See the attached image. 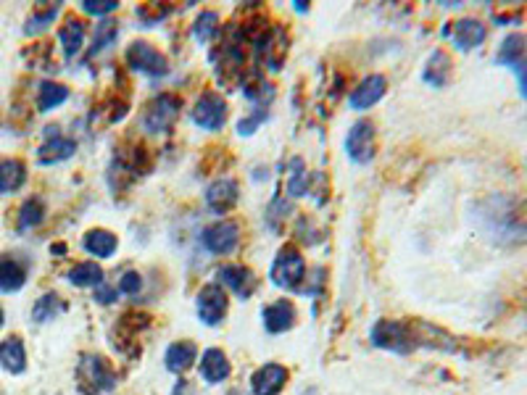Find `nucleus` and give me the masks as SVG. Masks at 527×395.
Listing matches in <instances>:
<instances>
[{"label": "nucleus", "instance_id": "f257e3e1", "mask_svg": "<svg viewBox=\"0 0 527 395\" xmlns=\"http://www.w3.org/2000/svg\"><path fill=\"white\" fill-rule=\"evenodd\" d=\"M116 374L103 356L85 353L77 364V388L82 395H106L114 390Z\"/></svg>", "mask_w": 527, "mask_h": 395}, {"label": "nucleus", "instance_id": "f03ea898", "mask_svg": "<svg viewBox=\"0 0 527 395\" xmlns=\"http://www.w3.org/2000/svg\"><path fill=\"white\" fill-rule=\"evenodd\" d=\"M272 282L277 288L290 290V293H301V285L306 280V261L304 256L296 251V248H282L277 253L275 264H272V272H269Z\"/></svg>", "mask_w": 527, "mask_h": 395}, {"label": "nucleus", "instance_id": "7ed1b4c3", "mask_svg": "<svg viewBox=\"0 0 527 395\" xmlns=\"http://www.w3.org/2000/svg\"><path fill=\"white\" fill-rule=\"evenodd\" d=\"M372 343L377 348H385V351H414L417 348V343H414V322H390V319H383L372 330Z\"/></svg>", "mask_w": 527, "mask_h": 395}, {"label": "nucleus", "instance_id": "20e7f679", "mask_svg": "<svg viewBox=\"0 0 527 395\" xmlns=\"http://www.w3.org/2000/svg\"><path fill=\"white\" fill-rule=\"evenodd\" d=\"M496 61H499L501 66H509V69L517 74L520 93L527 101V40H525V35L514 32V35L504 37V43L499 45V53H496Z\"/></svg>", "mask_w": 527, "mask_h": 395}, {"label": "nucleus", "instance_id": "39448f33", "mask_svg": "<svg viewBox=\"0 0 527 395\" xmlns=\"http://www.w3.org/2000/svg\"><path fill=\"white\" fill-rule=\"evenodd\" d=\"M127 64L135 69V72H143L148 77H164L169 72L167 56L161 51H156L151 43H132L127 48Z\"/></svg>", "mask_w": 527, "mask_h": 395}, {"label": "nucleus", "instance_id": "423d86ee", "mask_svg": "<svg viewBox=\"0 0 527 395\" xmlns=\"http://www.w3.org/2000/svg\"><path fill=\"white\" fill-rule=\"evenodd\" d=\"M203 248L209 253H217V256H227L238 248L240 243V227L238 222H230V219H222V222L211 224L203 230Z\"/></svg>", "mask_w": 527, "mask_h": 395}, {"label": "nucleus", "instance_id": "0eeeda50", "mask_svg": "<svg viewBox=\"0 0 527 395\" xmlns=\"http://www.w3.org/2000/svg\"><path fill=\"white\" fill-rule=\"evenodd\" d=\"M227 293L222 290V285H203L201 293H198V301H195V309H198V319L209 327H217L222 324V319L227 316Z\"/></svg>", "mask_w": 527, "mask_h": 395}, {"label": "nucleus", "instance_id": "6e6552de", "mask_svg": "<svg viewBox=\"0 0 527 395\" xmlns=\"http://www.w3.org/2000/svg\"><path fill=\"white\" fill-rule=\"evenodd\" d=\"M177 116H180V101H177L174 95L167 93V95H159V98H153V101L148 103L143 124L148 132H167Z\"/></svg>", "mask_w": 527, "mask_h": 395}, {"label": "nucleus", "instance_id": "1a4fd4ad", "mask_svg": "<svg viewBox=\"0 0 527 395\" xmlns=\"http://www.w3.org/2000/svg\"><path fill=\"white\" fill-rule=\"evenodd\" d=\"M193 122L201 130H222V124L227 122V103H224L222 95L203 93L193 108Z\"/></svg>", "mask_w": 527, "mask_h": 395}, {"label": "nucleus", "instance_id": "9d476101", "mask_svg": "<svg viewBox=\"0 0 527 395\" xmlns=\"http://www.w3.org/2000/svg\"><path fill=\"white\" fill-rule=\"evenodd\" d=\"M217 280H219V285L232 290V293L238 295V298H243V301H248V298L256 293V288H259V280L253 277L251 269H248V266H240V264L219 266Z\"/></svg>", "mask_w": 527, "mask_h": 395}, {"label": "nucleus", "instance_id": "9b49d317", "mask_svg": "<svg viewBox=\"0 0 527 395\" xmlns=\"http://www.w3.org/2000/svg\"><path fill=\"white\" fill-rule=\"evenodd\" d=\"M346 153L356 164H367L375 156V127L369 122H356L346 137Z\"/></svg>", "mask_w": 527, "mask_h": 395}, {"label": "nucleus", "instance_id": "f8f14e48", "mask_svg": "<svg viewBox=\"0 0 527 395\" xmlns=\"http://www.w3.org/2000/svg\"><path fill=\"white\" fill-rule=\"evenodd\" d=\"M74 151H77V143L72 137L61 135L58 127H45V143L37 151V161L40 164H58V161L72 158Z\"/></svg>", "mask_w": 527, "mask_h": 395}, {"label": "nucleus", "instance_id": "ddd939ff", "mask_svg": "<svg viewBox=\"0 0 527 395\" xmlns=\"http://www.w3.org/2000/svg\"><path fill=\"white\" fill-rule=\"evenodd\" d=\"M238 198H240V187L232 177H219V180L211 182L209 190H206V206L219 216L230 214V211L235 209Z\"/></svg>", "mask_w": 527, "mask_h": 395}, {"label": "nucleus", "instance_id": "4468645a", "mask_svg": "<svg viewBox=\"0 0 527 395\" xmlns=\"http://www.w3.org/2000/svg\"><path fill=\"white\" fill-rule=\"evenodd\" d=\"M288 369L282 364H264L251 374L253 395H280L288 382Z\"/></svg>", "mask_w": 527, "mask_h": 395}, {"label": "nucleus", "instance_id": "2eb2a0df", "mask_svg": "<svg viewBox=\"0 0 527 395\" xmlns=\"http://www.w3.org/2000/svg\"><path fill=\"white\" fill-rule=\"evenodd\" d=\"M261 316H264V330L269 335H282V332H288L296 324V306L288 298H282V301L264 306Z\"/></svg>", "mask_w": 527, "mask_h": 395}, {"label": "nucleus", "instance_id": "dca6fc26", "mask_svg": "<svg viewBox=\"0 0 527 395\" xmlns=\"http://www.w3.org/2000/svg\"><path fill=\"white\" fill-rule=\"evenodd\" d=\"M485 37H488V29L477 19H459L451 27V40L459 51H475L477 45L485 43Z\"/></svg>", "mask_w": 527, "mask_h": 395}, {"label": "nucleus", "instance_id": "f3484780", "mask_svg": "<svg viewBox=\"0 0 527 395\" xmlns=\"http://www.w3.org/2000/svg\"><path fill=\"white\" fill-rule=\"evenodd\" d=\"M198 369H201V380L209 382V385H219V382L227 380L232 372L230 359H227L224 351H219V348H209V351H203Z\"/></svg>", "mask_w": 527, "mask_h": 395}, {"label": "nucleus", "instance_id": "a211bd4d", "mask_svg": "<svg viewBox=\"0 0 527 395\" xmlns=\"http://www.w3.org/2000/svg\"><path fill=\"white\" fill-rule=\"evenodd\" d=\"M383 95H385V77L372 74V77L361 79L359 87H354V93H351L348 103H351V108H356V111H364V108L375 106Z\"/></svg>", "mask_w": 527, "mask_h": 395}, {"label": "nucleus", "instance_id": "6ab92c4d", "mask_svg": "<svg viewBox=\"0 0 527 395\" xmlns=\"http://www.w3.org/2000/svg\"><path fill=\"white\" fill-rule=\"evenodd\" d=\"M0 367L8 374H22L27 369V348L19 335H11L0 343Z\"/></svg>", "mask_w": 527, "mask_h": 395}, {"label": "nucleus", "instance_id": "aec40b11", "mask_svg": "<svg viewBox=\"0 0 527 395\" xmlns=\"http://www.w3.org/2000/svg\"><path fill=\"white\" fill-rule=\"evenodd\" d=\"M27 285V266L16 256L0 259V293H19Z\"/></svg>", "mask_w": 527, "mask_h": 395}, {"label": "nucleus", "instance_id": "412c9836", "mask_svg": "<svg viewBox=\"0 0 527 395\" xmlns=\"http://www.w3.org/2000/svg\"><path fill=\"white\" fill-rule=\"evenodd\" d=\"M195 359H198V348H195L190 340H180V343H172L167 348V356H164V361H167V369L174 374H185L190 367L195 364Z\"/></svg>", "mask_w": 527, "mask_h": 395}, {"label": "nucleus", "instance_id": "4be33fe9", "mask_svg": "<svg viewBox=\"0 0 527 395\" xmlns=\"http://www.w3.org/2000/svg\"><path fill=\"white\" fill-rule=\"evenodd\" d=\"M27 182V166L19 158H0V195L16 193Z\"/></svg>", "mask_w": 527, "mask_h": 395}, {"label": "nucleus", "instance_id": "5701e85b", "mask_svg": "<svg viewBox=\"0 0 527 395\" xmlns=\"http://www.w3.org/2000/svg\"><path fill=\"white\" fill-rule=\"evenodd\" d=\"M58 43L64 48L66 58H74L77 53L82 51V45H85V22L82 19H66L58 29Z\"/></svg>", "mask_w": 527, "mask_h": 395}, {"label": "nucleus", "instance_id": "b1692460", "mask_svg": "<svg viewBox=\"0 0 527 395\" xmlns=\"http://www.w3.org/2000/svg\"><path fill=\"white\" fill-rule=\"evenodd\" d=\"M82 245H85L87 253H93L98 259H111L119 240H116V235H111L109 230H90L85 235V240H82Z\"/></svg>", "mask_w": 527, "mask_h": 395}, {"label": "nucleus", "instance_id": "393cba45", "mask_svg": "<svg viewBox=\"0 0 527 395\" xmlns=\"http://www.w3.org/2000/svg\"><path fill=\"white\" fill-rule=\"evenodd\" d=\"M69 282L77 288H98L103 285V269L95 261H82L69 272Z\"/></svg>", "mask_w": 527, "mask_h": 395}, {"label": "nucleus", "instance_id": "a878e982", "mask_svg": "<svg viewBox=\"0 0 527 395\" xmlns=\"http://www.w3.org/2000/svg\"><path fill=\"white\" fill-rule=\"evenodd\" d=\"M451 77V58L446 51H435L427 61L425 69V82H430L433 87H443Z\"/></svg>", "mask_w": 527, "mask_h": 395}, {"label": "nucleus", "instance_id": "bb28decb", "mask_svg": "<svg viewBox=\"0 0 527 395\" xmlns=\"http://www.w3.org/2000/svg\"><path fill=\"white\" fill-rule=\"evenodd\" d=\"M66 311V303L61 301V295L58 293H45L43 298H37V303L32 306V319L35 322H51V319H56L58 314H64Z\"/></svg>", "mask_w": 527, "mask_h": 395}, {"label": "nucleus", "instance_id": "cd10ccee", "mask_svg": "<svg viewBox=\"0 0 527 395\" xmlns=\"http://www.w3.org/2000/svg\"><path fill=\"white\" fill-rule=\"evenodd\" d=\"M66 101H69V90L58 82H43L37 90V108L40 111H53Z\"/></svg>", "mask_w": 527, "mask_h": 395}, {"label": "nucleus", "instance_id": "c85d7f7f", "mask_svg": "<svg viewBox=\"0 0 527 395\" xmlns=\"http://www.w3.org/2000/svg\"><path fill=\"white\" fill-rule=\"evenodd\" d=\"M45 216V206L40 198H29L27 203L22 206V211H19V219H16V227L19 230H32V227H37V224L43 222Z\"/></svg>", "mask_w": 527, "mask_h": 395}, {"label": "nucleus", "instance_id": "c756f323", "mask_svg": "<svg viewBox=\"0 0 527 395\" xmlns=\"http://www.w3.org/2000/svg\"><path fill=\"white\" fill-rule=\"evenodd\" d=\"M56 16H58V3L56 6L35 8V14L27 19V27H24V32H27V35H40V32H45V29L51 27V22L56 19Z\"/></svg>", "mask_w": 527, "mask_h": 395}, {"label": "nucleus", "instance_id": "7c9ffc66", "mask_svg": "<svg viewBox=\"0 0 527 395\" xmlns=\"http://www.w3.org/2000/svg\"><path fill=\"white\" fill-rule=\"evenodd\" d=\"M116 35H119V24L116 22L106 19V22L98 24V27H95V45H93V51L90 53L106 51V48H109V45L116 40Z\"/></svg>", "mask_w": 527, "mask_h": 395}, {"label": "nucleus", "instance_id": "2f4dec72", "mask_svg": "<svg viewBox=\"0 0 527 395\" xmlns=\"http://www.w3.org/2000/svg\"><path fill=\"white\" fill-rule=\"evenodd\" d=\"M217 27H219V16L214 14V11H203L201 16H198V22H195V40H198V43H209L211 40V35H214V32H217Z\"/></svg>", "mask_w": 527, "mask_h": 395}, {"label": "nucleus", "instance_id": "473e14b6", "mask_svg": "<svg viewBox=\"0 0 527 395\" xmlns=\"http://www.w3.org/2000/svg\"><path fill=\"white\" fill-rule=\"evenodd\" d=\"M116 8H119L116 0H85V3H82V11H87V14L93 16H106L111 14V11H116Z\"/></svg>", "mask_w": 527, "mask_h": 395}, {"label": "nucleus", "instance_id": "72a5a7b5", "mask_svg": "<svg viewBox=\"0 0 527 395\" xmlns=\"http://www.w3.org/2000/svg\"><path fill=\"white\" fill-rule=\"evenodd\" d=\"M264 119H267V106H256V111H253L248 119H243V122L238 124V132L240 135H251V132L256 130L261 122H264Z\"/></svg>", "mask_w": 527, "mask_h": 395}, {"label": "nucleus", "instance_id": "f704fd0d", "mask_svg": "<svg viewBox=\"0 0 527 395\" xmlns=\"http://www.w3.org/2000/svg\"><path fill=\"white\" fill-rule=\"evenodd\" d=\"M140 288H143V277H140L138 272H127L122 280H119V285H116V290H119V293H124V295L140 293Z\"/></svg>", "mask_w": 527, "mask_h": 395}, {"label": "nucleus", "instance_id": "c9c22d12", "mask_svg": "<svg viewBox=\"0 0 527 395\" xmlns=\"http://www.w3.org/2000/svg\"><path fill=\"white\" fill-rule=\"evenodd\" d=\"M95 301L111 303V301H114V290H109V288H103V285H98V290H95Z\"/></svg>", "mask_w": 527, "mask_h": 395}, {"label": "nucleus", "instance_id": "e433bc0d", "mask_svg": "<svg viewBox=\"0 0 527 395\" xmlns=\"http://www.w3.org/2000/svg\"><path fill=\"white\" fill-rule=\"evenodd\" d=\"M172 395H195V390L188 380H180L177 382V388H174Z\"/></svg>", "mask_w": 527, "mask_h": 395}, {"label": "nucleus", "instance_id": "4c0bfd02", "mask_svg": "<svg viewBox=\"0 0 527 395\" xmlns=\"http://www.w3.org/2000/svg\"><path fill=\"white\" fill-rule=\"evenodd\" d=\"M227 395H246V393H243V390H230Z\"/></svg>", "mask_w": 527, "mask_h": 395}, {"label": "nucleus", "instance_id": "58836bf2", "mask_svg": "<svg viewBox=\"0 0 527 395\" xmlns=\"http://www.w3.org/2000/svg\"><path fill=\"white\" fill-rule=\"evenodd\" d=\"M3 319H6V314H3V309H0V327H3Z\"/></svg>", "mask_w": 527, "mask_h": 395}]
</instances>
